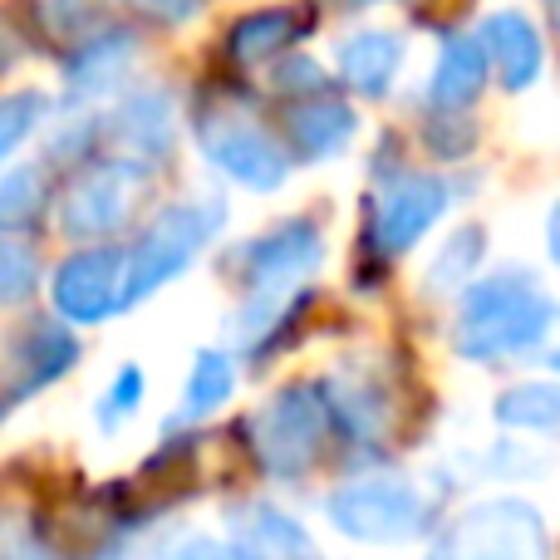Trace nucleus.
Masks as SVG:
<instances>
[{
  "label": "nucleus",
  "mask_w": 560,
  "mask_h": 560,
  "mask_svg": "<svg viewBox=\"0 0 560 560\" xmlns=\"http://www.w3.org/2000/svg\"><path fill=\"white\" fill-rule=\"evenodd\" d=\"M423 560H551V536L536 506L506 497L453 516Z\"/></svg>",
  "instance_id": "obj_5"
},
{
  "label": "nucleus",
  "mask_w": 560,
  "mask_h": 560,
  "mask_svg": "<svg viewBox=\"0 0 560 560\" xmlns=\"http://www.w3.org/2000/svg\"><path fill=\"white\" fill-rule=\"evenodd\" d=\"M10 59H15V45H10V39H5V35H0V69H5V65H10Z\"/></svg>",
  "instance_id": "obj_31"
},
{
  "label": "nucleus",
  "mask_w": 560,
  "mask_h": 560,
  "mask_svg": "<svg viewBox=\"0 0 560 560\" xmlns=\"http://www.w3.org/2000/svg\"><path fill=\"white\" fill-rule=\"evenodd\" d=\"M45 207V173L39 167H15L0 177V226H25Z\"/></svg>",
  "instance_id": "obj_24"
},
{
  "label": "nucleus",
  "mask_w": 560,
  "mask_h": 560,
  "mask_svg": "<svg viewBox=\"0 0 560 560\" xmlns=\"http://www.w3.org/2000/svg\"><path fill=\"white\" fill-rule=\"evenodd\" d=\"M477 266H482V232L477 226H463V232L447 236V246L438 252L433 271H428V290H457L467 285V276H477Z\"/></svg>",
  "instance_id": "obj_22"
},
{
  "label": "nucleus",
  "mask_w": 560,
  "mask_h": 560,
  "mask_svg": "<svg viewBox=\"0 0 560 560\" xmlns=\"http://www.w3.org/2000/svg\"><path fill=\"white\" fill-rule=\"evenodd\" d=\"M79 359V345L69 339L65 325H49V319H35L25 335L10 349V398H30L35 388L55 384L59 374H69Z\"/></svg>",
  "instance_id": "obj_13"
},
{
  "label": "nucleus",
  "mask_w": 560,
  "mask_h": 560,
  "mask_svg": "<svg viewBox=\"0 0 560 560\" xmlns=\"http://www.w3.org/2000/svg\"><path fill=\"white\" fill-rule=\"evenodd\" d=\"M453 202V187L443 177L428 173H398L394 183L378 192V212H374V242L384 252H408L438 217Z\"/></svg>",
  "instance_id": "obj_10"
},
{
  "label": "nucleus",
  "mask_w": 560,
  "mask_h": 560,
  "mask_svg": "<svg viewBox=\"0 0 560 560\" xmlns=\"http://www.w3.org/2000/svg\"><path fill=\"white\" fill-rule=\"evenodd\" d=\"M359 118L349 104L339 98L319 94V98H300L285 118V133H290V148H295L300 163H325V158L345 153L349 138H354Z\"/></svg>",
  "instance_id": "obj_14"
},
{
  "label": "nucleus",
  "mask_w": 560,
  "mask_h": 560,
  "mask_svg": "<svg viewBox=\"0 0 560 560\" xmlns=\"http://www.w3.org/2000/svg\"><path fill=\"white\" fill-rule=\"evenodd\" d=\"M271 84L280 89V94H315L319 98V89H325V69H319L315 59H305V55H300V59H280Z\"/></svg>",
  "instance_id": "obj_27"
},
{
  "label": "nucleus",
  "mask_w": 560,
  "mask_h": 560,
  "mask_svg": "<svg viewBox=\"0 0 560 560\" xmlns=\"http://www.w3.org/2000/svg\"><path fill=\"white\" fill-rule=\"evenodd\" d=\"M59 319L69 325H98L118 310L124 295V256L114 246H84L69 261H59L55 280H49Z\"/></svg>",
  "instance_id": "obj_9"
},
{
  "label": "nucleus",
  "mask_w": 560,
  "mask_h": 560,
  "mask_svg": "<svg viewBox=\"0 0 560 560\" xmlns=\"http://www.w3.org/2000/svg\"><path fill=\"white\" fill-rule=\"evenodd\" d=\"M477 45H482V59H492L502 89H512V94H522V89H532L536 79H541V59H546L541 30H536L522 10H497V15H487Z\"/></svg>",
  "instance_id": "obj_11"
},
{
  "label": "nucleus",
  "mask_w": 560,
  "mask_h": 560,
  "mask_svg": "<svg viewBox=\"0 0 560 560\" xmlns=\"http://www.w3.org/2000/svg\"><path fill=\"white\" fill-rule=\"evenodd\" d=\"M39 285V256L20 236L0 232V305H20Z\"/></svg>",
  "instance_id": "obj_25"
},
{
  "label": "nucleus",
  "mask_w": 560,
  "mask_h": 560,
  "mask_svg": "<svg viewBox=\"0 0 560 560\" xmlns=\"http://www.w3.org/2000/svg\"><path fill=\"white\" fill-rule=\"evenodd\" d=\"M217 222H222V207H207V202L163 207L124 261V295H118V310L138 305V300H148L153 290H163L173 276H183L187 266L197 261V252L212 242Z\"/></svg>",
  "instance_id": "obj_4"
},
{
  "label": "nucleus",
  "mask_w": 560,
  "mask_h": 560,
  "mask_svg": "<svg viewBox=\"0 0 560 560\" xmlns=\"http://www.w3.org/2000/svg\"><path fill=\"white\" fill-rule=\"evenodd\" d=\"M138 183H143V167L124 163V158H104V163L79 167L74 183L59 197V232L69 242L114 236L128 222V212H133Z\"/></svg>",
  "instance_id": "obj_7"
},
{
  "label": "nucleus",
  "mask_w": 560,
  "mask_h": 560,
  "mask_svg": "<svg viewBox=\"0 0 560 560\" xmlns=\"http://www.w3.org/2000/svg\"><path fill=\"white\" fill-rule=\"evenodd\" d=\"M236 388V364L232 354L222 349H202L192 359V374H187V388H183V418H207L232 398Z\"/></svg>",
  "instance_id": "obj_21"
},
{
  "label": "nucleus",
  "mask_w": 560,
  "mask_h": 560,
  "mask_svg": "<svg viewBox=\"0 0 560 560\" xmlns=\"http://www.w3.org/2000/svg\"><path fill=\"white\" fill-rule=\"evenodd\" d=\"M0 560H55V556H49L25 526H5V532H0Z\"/></svg>",
  "instance_id": "obj_29"
},
{
  "label": "nucleus",
  "mask_w": 560,
  "mask_h": 560,
  "mask_svg": "<svg viewBox=\"0 0 560 560\" xmlns=\"http://www.w3.org/2000/svg\"><path fill=\"white\" fill-rule=\"evenodd\" d=\"M163 560H256V556H252V551H242V546H222V541H212V536H183V541H177Z\"/></svg>",
  "instance_id": "obj_28"
},
{
  "label": "nucleus",
  "mask_w": 560,
  "mask_h": 560,
  "mask_svg": "<svg viewBox=\"0 0 560 560\" xmlns=\"http://www.w3.org/2000/svg\"><path fill=\"white\" fill-rule=\"evenodd\" d=\"M45 94H35V89H20V94H0V163H5L10 153H15L20 143H25L30 133L39 128V118H45Z\"/></svg>",
  "instance_id": "obj_23"
},
{
  "label": "nucleus",
  "mask_w": 560,
  "mask_h": 560,
  "mask_svg": "<svg viewBox=\"0 0 560 560\" xmlns=\"http://www.w3.org/2000/svg\"><path fill=\"white\" fill-rule=\"evenodd\" d=\"M556 319H560L556 295L536 276L492 271L467 285L463 310L453 319V349L463 359H472V364L532 354L556 329Z\"/></svg>",
  "instance_id": "obj_1"
},
{
  "label": "nucleus",
  "mask_w": 560,
  "mask_h": 560,
  "mask_svg": "<svg viewBox=\"0 0 560 560\" xmlns=\"http://www.w3.org/2000/svg\"><path fill=\"white\" fill-rule=\"evenodd\" d=\"M546 364H551L556 374H560V349H551V354H546Z\"/></svg>",
  "instance_id": "obj_32"
},
{
  "label": "nucleus",
  "mask_w": 560,
  "mask_h": 560,
  "mask_svg": "<svg viewBox=\"0 0 560 560\" xmlns=\"http://www.w3.org/2000/svg\"><path fill=\"white\" fill-rule=\"evenodd\" d=\"M398 65H404V45H398V35H388V30H359V35H349L345 45H339V74L364 98H384Z\"/></svg>",
  "instance_id": "obj_15"
},
{
  "label": "nucleus",
  "mask_w": 560,
  "mask_h": 560,
  "mask_svg": "<svg viewBox=\"0 0 560 560\" xmlns=\"http://www.w3.org/2000/svg\"><path fill=\"white\" fill-rule=\"evenodd\" d=\"M143 388H148V378H143V369L138 364H124L114 374V384H108V394L98 398V423L104 428H114V423H124L128 413H138V404H143Z\"/></svg>",
  "instance_id": "obj_26"
},
{
  "label": "nucleus",
  "mask_w": 560,
  "mask_h": 560,
  "mask_svg": "<svg viewBox=\"0 0 560 560\" xmlns=\"http://www.w3.org/2000/svg\"><path fill=\"white\" fill-rule=\"evenodd\" d=\"M108 138L124 153V163H163L173 148V98L163 89H138L118 104V114L108 118Z\"/></svg>",
  "instance_id": "obj_12"
},
{
  "label": "nucleus",
  "mask_w": 560,
  "mask_h": 560,
  "mask_svg": "<svg viewBox=\"0 0 560 560\" xmlns=\"http://www.w3.org/2000/svg\"><path fill=\"white\" fill-rule=\"evenodd\" d=\"M497 423L522 433H560V384H516L497 398Z\"/></svg>",
  "instance_id": "obj_20"
},
{
  "label": "nucleus",
  "mask_w": 560,
  "mask_h": 560,
  "mask_svg": "<svg viewBox=\"0 0 560 560\" xmlns=\"http://www.w3.org/2000/svg\"><path fill=\"white\" fill-rule=\"evenodd\" d=\"M487 89V59H482V45L477 35H447L443 39V55H438V69H433V84H428V98L447 114L467 108L477 94Z\"/></svg>",
  "instance_id": "obj_17"
},
{
  "label": "nucleus",
  "mask_w": 560,
  "mask_h": 560,
  "mask_svg": "<svg viewBox=\"0 0 560 560\" xmlns=\"http://www.w3.org/2000/svg\"><path fill=\"white\" fill-rule=\"evenodd\" d=\"M133 49L138 39L128 30H104V35H79V49L69 55L65 79H69V94L89 98V94H104L114 79H124V69L133 65Z\"/></svg>",
  "instance_id": "obj_16"
},
{
  "label": "nucleus",
  "mask_w": 560,
  "mask_h": 560,
  "mask_svg": "<svg viewBox=\"0 0 560 560\" xmlns=\"http://www.w3.org/2000/svg\"><path fill=\"white\" fill-rule=\"evenodd\" d=\"M329 428L335 423H329V408L319 398V388L290 384L246 418V443H252V457L266 472L290 482V477H305L319 463V453L329 443Z\"/></svg>",
  "instance_id": "obj_2"
},
{
  "label": "nucleus",
  "mask_w": 560,
  "mask_h": 560,
  "mask_svg": "<svg viewBox=\"0 0 560 560\" xmlns=\"http://www.w3.org/2000/svg\"><path fill=\"white\" fill-rule=\"evenodd\" d=\"M325 516L335 532L364 546H404L428 532V497L408 477L369 472L335 487L325 502Z\"/></svg>",
  "instance_id": "obj_3"
},
{
  "label": "nucleus",
  "mask_w": 560,
  "mask_h": 560,
  "mask_svg": "<svg viewBox=\"0 0 560 560\" xmlns=\"http://www.w3.org/2000/svg\"><path fill=\"white\" fill-rule=\"evenodd\" d=\"M546 246H551V261L560 266V202L551 207V222H546Z\"/></svg>",
  "instance_id": "obj_30"
},
{
  "label": "nucleus",
  "mask_w": 560,
  "mask_h": 560,
  "mask_svg": "<svg viewBox=\"0 0 560 560\" xmlns=\"http://www.w3.org/2000/svg\"><path fill=\"white\" fill-rule=\"evenodd\" d=\"M197 143H202L207 163L222 167L226 177H236L252 192H276L290 173L285 148L256 118L232 114V108H212V114L197 118Z\"/></svg>",
  "instance_id": "obj_6"
},
{
  "label": "nucleus",
  "mask_w": 560,
  "mask_h": 560,
  "mask_svg": "<svg viewBox=\"0 0 560 560\" xmlns=\"http://www.w3.org/2000/svg\"><path fill=\"white\" fill-rule=\"evenodd\" d=\"M319 261H325V236H319L315 222L300 217V222H285V226H276V232L246 242L242 252H236V276L246 280V290H252L256 300H276L280 305V295L305 285V280L319 271Z\"/></svg>",
  "instance_id": "obj_8"
},
{
  "label": "nucleus",
  "mask_w": 560,
  "mask_h": 560,
  "mask_svg": "<svg viewBox=\"0 0 560 560\" xmlns=\"http://www.w3.org/2000/svg\"><path fill=\"white\" fill-rule=\"evenodd\" d=\"M232 532L242 536V551H252L256 560H310V551H315L305 526L266 502L242 506V512L232 516Z\"/></svg>",
  "instance_id": "obj_18"
},
{
  "label": "nucleus",
  "mask_w": 560,
  "mask_h": 560,
  "mask_svg": "<svg viewBox=\"0 0 560 560\" xmlns=\"http://www.w3.org/2000/svg\"><path fill=\"white\" fill-rule=\"evenodd\" d=\"M295 30H300L295 10H256V15H246L232 25L226 49H232L236 65H261V59L280 55V49L295 39Z\"/></svg>",
  "instance_id": "obj_19"
}]
</instances>
